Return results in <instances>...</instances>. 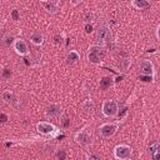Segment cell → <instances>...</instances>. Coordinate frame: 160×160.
Segmentation results:
<instances>
[{
	"label": "cell",
	"mask_w": 160,
	"mask_h": 160,
	"mask_svg": "<svg viewBox=\"0 0 160 160\" xmlns=\"http://www.w3.org/2000/svg\"><path fill=\"white\" fill-rule=\"evenodd\" d=\"M115 158H118L120 160H129L131 158V149L126 145H120V146L115 148Z\"/></svg>",
	"instance_id": "6da1fadb"
},
{
	"label": "cell",
	"mask_w": 160,
	"mask_h": 160,
	"mask_svg": "<svg viewBox=\"0 0 160 160\" xmlns=\"http://www.w3.org/2000/svg\"><path fill=\"white\" fill-rule=\"evenodd\" d=\"M103 58H104V51H103L101 46H93V48H90L89 60L91 63H100Z\"/></svg>",
	"instance_id": "7a4b0ae2"
},
{
	"label": "cell",
	"mask_w": 160,
	"mask_h": 160,
	"mask_svg": "<svg viewBox=\"0 0 160 160\" xmlns=\"http://www.w3.org/2000/svg\"><path fill=\"white\" fill-rule=\"evenodd\" d=\"M110 39V31H109V29L106 26H101V28H99L98 30V33H96V43L99 45H103L108 41V40Z\"/></svg>",
	"instance_id": "3957f363"
},
{
	"label": "cell",
	"mask_w": 160,
	"mask_h": 160,
	"mask_svg": "<svg viewBox=\"0 0 160 160\" xmlns=\"http://www.w3.org/2000/svg\"><path fill=\"white\" fill-rule=\"evenodd\" d=\"M103 111L106 116H114V115L118 113L116 103L113 101V100H108V101H105L104 105H103Z\"/></svg>",
	"instance_id": "277c9868"
},
{
	"label": "cell",
	"mask_w": 160,
	"mask_h": 160,
	"mask_svg": "<svg viewBox=\"0 0 160 160\" xmlns=\"http://www.w3.org/2000/svg\"><path fill=\"white\" fill-rule=\"evenodd\" d=\"M115 130H116V126H115V125L105 124V125H103V126L100 128V134H101L104 138H110V136H113V135H114Z\"/></svg>",
	"instance_id": "5b68a950"
},
{
	"label": "cell",
	"mask_w": 160,
	"mask_h": 160,
	"mask_svg": "<svg viewBox=\"0 0 160 160\" xmlns=\"http://www.w3.org/2000/svg\"><path fill=\"white\" fill-rule=\"evenodd\" d=\"M140 71H141L143 75H150L153 71V64L149 60H143L140 63Z\"/></svg>",
	"instance_id": "8992f818"
},
{
	"label": "cell",
	"mask_w": 160,
	"mask_h": 160,
	"mask_svg": "<svg viewBox=\"0 0 160 160\" xmlns=\"http://www.w3.org/2000/svg\"><path fill=\"white\" fill-rule=\"evenodd\" d=\"M15 50H16L20 55H24V54H26L29 51L26 43H25L24 40H21V39H19V40L15 41Z\"/></svg>",
	"instance_id": "52a82bcc"
},
{
	"label": "cell",
	"mask_w": 160,
	"mask_h": 160,
	"mask_svg": "<svg viewBox=\"0 0 160 160\" xmlns=\"http://www.w3.org/2000/svg\"><path fill=\"white\" fill-rule=\"evenodd\" d=\"M76 141L83 144V145H88V144L91 143V138H90V135L86 131H81V133H78Z\"/></svg>",
	"instance_id": "ba28073f"
},
{
	"label": "cell",
	"mask_w": 160,
	"mask_h": 160,
	"mask_svg": "<svg viewBox=\"0 0 160 160\" xmlns=\"http://www.w3.org/2000/svg\"><path fill=\"white\" fill-rule=\"evenodd\" d=\"M46 114L49 115V116H53V118L59 116V115L61 114V108L56 104L50 105V106H48V109H46Z\"/></svg>",
	"instance_id": "9c48e42d"
},
{
	"label": "cell",
	"mask_w": 160,
	"mask_h": 160,
	"mask_svg": "<svg viewBox=\"0 0 160 160\" xmlns=\"http://www.w3.org/2000/svg\"><path fill=\"white\" fill-rule=\"evenodd\" d=\"M38 130L43 134H50V133L54 131V126L49 123H39L38 124Z\"/></svg>",
	"instance_id": "30bf717a"
},
{
	"label": "cell",
	"mask_w": 160,
	"mask_h": 160,
	"mask_svg": "<svg viewBox=\"0 0 160 160\" xmlns=\"http://www.w3.org/2000/svg\"><path fill=\"white\" fill-rule=\"evenodd\" d=\"M43 6L48 10L49 13H56L58 10H59V6H58V3H53V1H50V3H46V1H43Z\"/></svg>",
	"instance_id": "8fae6325"
},
{
	"label": "cell",
	"mask_w": 160,
	"mask_h": 160,
	"mask_svg": "<svg viewBox=\"0 0 160 160\" xmlns=\"http://www.w3.org/2000/svg\"><path fill=\"white\" fill-rule=\"evenodd\" d=\"M113 79L111 78H109V76H105V78H103L101 80H100V88L101 89H108V88H110L113 85Z\"/></svg>",
	"instance_id": "7c38bea8"
},
{
	"label": "cell",
	"mask_w": 160,
	"mask_h": 160,
	"mask_svg": "<svg viewBox=\"0 0 160 160\" xmlns=\"http://www.w3.org/2000/svg\"><path fill=\"white\" fill-rule=\"evenodd\" d=\"M30 40H31L34 44L40 45L43 43V35L40 33H34V34H31V36H30Z\"/></svg>",
	"instance_id": "4fadbf2b"
},
{
	"label": "cell",
	"mask_w": 160,
	"mask_h": 160,
	"mask_svg": "<svg viewBox=\"0 0 160 160\" xmlns=\"http://www.w3.org/2000/svg\"><path fill=\"white\" fill-rule=\"evenodd\" d=\"M149 153L151 154L153 156H154L155 154L160 153V145H159V143H158V141H154V143L149 146Z\"/></svg>",
	"instance_id": "5bb4252c"
},
{
	"label": "cell",
	"mask_w": 160,
	"mask_h": 160,
	"mask_svg": "<svg viewBox=\"0 0 160 160\" xmlns=\"http://www.w3.org/2000/svg\"><path fill=\"white\" fill-rule=\"evenodd\" d=\"M133 5L135 8H138V9H144V8L149 6V3L145 1V0H135V1L133 3Z\"/></svg>",
	"instance_id": "9a60e30c"
},
{
	"label": "cell",
	"mask_w": 160,
	"mask_h": 160,
	"mask_svg": "<svg viewBox=\"0 0 160 160\" xmlns=\"http://www.w3.org/2000/svg\"><path fill=\"white\" fill-rule=\"evenodd\" d=\"M79 60V54L76 51H70L68 55V61L69 63H75Z\"/></svg>",
	"instance_id": "2e32d148"
},
{
	"label": "cell",
	"mask_w": 160,
	"mask_h": 160,
	"mask_svg": "<svg viewBox=\"0 0 160 160\" xmlns=\"http://www.w3.org/2000/svg\"><path fill=\"white\" fill-rule=\"evenodd\" d=\"M13 99H14L13 94H10L9 91H5V93H3V100H5V101H11Z\"/></svg>",
	"instance_id": "e0dca14e"
},
{
	"label": "cell",
	"mask_w": 160,
	"mask_h": 160,
	"mask_svg": "<svg viewBox=\"0 0 160 160\" xmlns=\"http://www.w3.org/2000/svg\"><path fill=\"white\" fill-rule=\"evenodd\" d=\"M58 159L59 160H66V153H65L64 150H60V151H58Z\"/></svg>",
	"instance_id": "ac0fdd59"
},
{
	"label": "cell",
	"mask_w": 160,
	"mask_h": 160,
	"mask_svg": "<svg viewBox=\"0 0 160 160\" xmlns=\"http://www.w3.org/2000/svg\"><path fill=\"white\" fill-rule=\"evenodd\" d=\"M140 80H143V81L145 83H149V81H151V76L150 75H140Z\"/></svg>",
	"instance_id": "d6986e66"
},
{
	"label": "cell",
	"mask_w": 160,
	"mask_h": 160,
	"mask_svg": "<svg viewBox=\"0 0 160 160\" xmlns=\"http://www.w3.org/2000/svg\"><path fill=\"white\" fill-rule=\"evenodd\" d=\"M89 160H101L100 159V156L98 154H89V156H88Z\"/></svg>",
	"instance_id": "ffe728a7"
},
{
	"label": "cell",
	"mask_w": 160,
	"mask_h": 160,
	"mask_svg": "<svg viewBox=\"0 0 160 160\" xmlns=\"http://www.w3.org/2000/svg\"><path fill=\"white\" fill-rule=\"evenodd\" d=\"M84 106H85V109H86V110H93L94 105H93V103H91V101H86V103L84 104Z\"/></svg>",
	"instance_id": "44dd1931"
},
{
	"label": "cell",
	"mask_w": 160,
	"mask_h": 160,
	"mask_svg": "<svg viewBox=\"0 0 160 160\" xmlns=\"http://www.w3.org/2000/svg\"><path fill=\"white\" fill-rule=\"evenodd\" d=\"M93 19H94V15L93 14H85V21H93Z\"/></svg>",
	"instance_id": "7402d4cb"
},
{
	"label": "cell",
	"mask_w": 160,
	"mask_h": 160,
	"mask_svg": "<svg viewBox=\"0 0 160 160\" xmlns=\"http://www.w3.org/2000/svg\"><path fill=\"white\" fill-rule=\"evenodd\" d=\"M13 38L11 36H5V39H4V43H5V45H10L13 43Z\"/></svg>",
	"instance_id": "603a6c76"
},
{
	"label": "cell",
	"mask_w": 160,
	"mask_h": 160,
	"mask_svg": "<svg viewBox=\"0 0 160 160\" xmlns=\"http://www.w3.org/2000/svg\"><path fill=\"white\" fill-rule=\"evenodd\" d=\"M11 18H13V20H19V13H18V10H13Z\"/></svg>",
	"instance_id": "cb8c5ba5"
},
{
	"label": "cell",
	"mask_w": 160,
	"mask_h": 160,
	"mask_svg": "<svg viewBox=\"0 0 160 160\" xmlns=\"http://www.w3.org/2000/svg\"><path fill=\"white\" fill-rule=\"evenodd\" d=\"M54 40H55V44H61V43H63V38L59 36V35H55Z\"/></svg>",
	"instance_id": "d4e9b609"
},
{
	"label": "cell",
	"mask_w": 160,
	"mask_h": 160,
	"mask_svg": "<svg viewBox=\"0 0 160 160\" xmlns=\"http://www.w3.org/2000/svg\"><path fill=\"white\" fill-rule=\"evenodd\" d=\"M3 76H4L5 79L10 76V70H9V69H4V71H3Z\"/></svg>",
	"instance_id": "484cf974"
},
{
	"label": "cell",
	"mask_w": 160,
	"mask_h": 160,
	"mask_svg": "<svg viewBox=\"0 0 160 160\" xmlns=\"http://www.w3.org/2000/svg\"><path fill=\"white\" fill-rule=\"evenodd\" d=\"M85 31H86V33H91L93 31V26H91V25H90V24L85 25Z\"/></svg>",
	"instance_id": "4316f807"
},
{
	"label": "cell",
	"mask_w": 160,
	"mask_h": 160,
	"mask_svg": "<svg viewBox=\"0 0 160 160\" xmlns=\"http://www.w3.org/2000/svg\"><path fill=\"white\" fill-rule=\"evenodd\" d=\"M8 120V116L5 114H1V123H5Z\"/></svg>",
	"instance_id": "83f0119b"
},
{
	"label": "cell",
	"mask_w": 160,
	"mask_h": 160,
	"mask_svg": "<svg viewBox=\"0 0 160 160\" xmlns=\"http://www.w3.org/2000/svg\"><path fill=\"white\" fill-rule=\"evenodd\" d=\"M123 75H120V76H118L116 79H115V83H119V81H121V80H123Z\"/></svg>",
	"instance_id": "f1b7e54d"
},
{
	"label": "cell",
	"mask_w": 160,
	"mask_h": 160,
	"mask_svg": "<svg viewBox=\"0 0 160 160\" xmlns=\"http://www.w3.org/2000/svg\"><path fill=\"white\" fill-rule=\"evenodd\" d=\"M126 110H128V109H126V108H124V109H123V110H121V113H120V116H123V115H124V114H125V113H126Z\"/></svg>",
	"instance_id": "f546056e"
},
{
	"label": "cell",
	"mask_w": 160,
	"mask_h": 160,
	"mask_svg": "<svg viewBox=\"0 0 160 160\" xmlns=\"http://www.w3.org/2000/svg\"><path fill=\"white\" fill-rule=\"evenodd\" d=\"M69 125V120L68 119H65V121H64V126H68Z\"/></svg>",
	"instance_id": "4dcf8cb0"
},
{
	"label": "cell",
	"mask_w": 160,
	"mask_h": 160,
	"mask_svg": "<svg viewBox=\"0 0 160 160\" xmlns=\"http://www.w3.org/2000/svg\"><path fill=\"white\" fill-rule=\"evenodd\" d=\"M25 64H26V65H30V61H29V59H25Z\"/></svg>",
	"instance_id": "1f68e13d"
},
{
	"label": "cell",
	"mask_w": 160,
	"mask_h": 160,
	"mask_svg": "<svg viewBox=\"0 0 160 160\" xmlns=\"http://www.w3.org/2000/svg\"><path fill=\"white\" fill-rule=\"evenodd\" d=\"M158 34H159V36H160V28H159V30H158Z\"/></svg>",
	"instance_id": "d6a6232c"
}]
</instances>
